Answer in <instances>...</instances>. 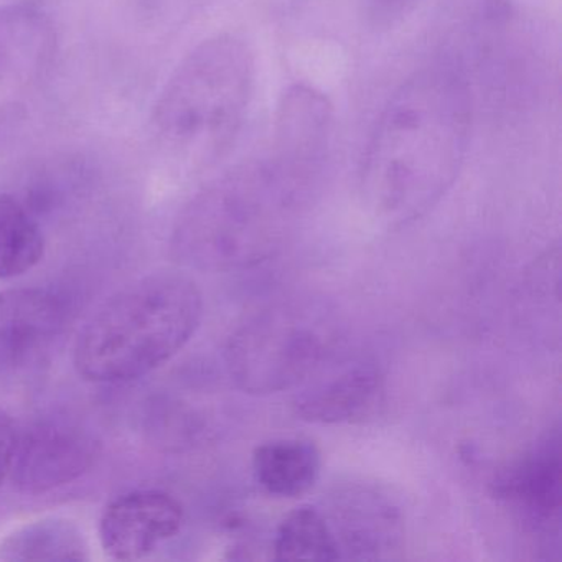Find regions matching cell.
I'll use <instances>...</instances> for the list:
<instances>
[{
  "label": "cell",
  "instance_id": "8",
  "mask_svg": "<svg viewBox=\"0 0 562 562\" xmlns=\"http://www.w3.org/2000/svg\"><path fill=\"white\" fill-rule=\"evenodd\" d=\"M68 314L67 301L50 289L0 292V383L22 380L48 360Z\"/></svg>",
  "mask_w": 562,
  "mask_h": 562
},
{
  "label": "cell",
  "instance_id": "10",
  "mask_svg": "<svg viewBox=\"0 0 562 562\" xmlns=\"http://www.w3.org/2000/svg\"><path fill=\"white\" fill-rule=\"evenodd\" d=\"M302 386L292 406L307 423H368L380 416L386 404L383 374L367 361L341 364L337 370H325V374L318 371Z\"/></svg>",
  "mask_w": 562,
  "mask_h": 562
},
{
  "label": "cell",
  "instance_id": "13",
  "mask_svg": "<svg viewBox=\"0 0 562 562\" xmlns=\"http://www.w3.org/2000/svg\"><path fill=\"white\" fill-rule=\"evenodd\" d=\"M322 456L312 440L288 437L268 440L252 453L256 482L269 495L297 498L321 476Z\"/></svg>",
  "mask_w": 562,
  "mask_h": 562
},
{
  "label": "cell",
  "instance_id": "6",
  "mask_svg": "<svg viewBox=\"0 0 562 562\" xmlns=\"http://www.w3.org/2000/svg\"><path fill=\"white\" fill-rule=\"evenodd\" d=\"M334 126V106L327 97L308 85H294L279 101L268 157L282 172L321 192Z\"/></svg>",
  "mask_w": 562,
  "mask_h": 562
},
{
  "label": "cell",
  "instance_id": "11",
  "mask_svg": "<svg viewBox=\"0 0 562 562\" xmlns=\"http://www.w3.org/2000/svg\"><path fill=\"white\" fill-rule=\"evenodd\" d=\"M331 521L338 548L348 551V558H386L401 538L400 515L393 503L367 488H351L335 496Z\"/></svg>",
  "mask_w": 562,
  "mask_h": 562
},
{
  "label": "cell",
  "instance_id": "3",
  "mask_svg": "<svg viewBox=\"0 0 562 562\" xmlns=\"http://www.w3.org/2000/svg\"><path fill=\"white\" fill-rule=\"evenodd\" d=\"M202 314V292L189 276H144L88 318L75 340V368L91 383L139 380L189 344Z\"/></svg>",
  "mask_w": 562,
  "mask_h": 562
},
{
  "label": "cell",
  "instance_id": "7",
  "mask_svg": "<svg viewBox=\"0 0 562 562\" xmlns=\"http://www.w3.org/2000/svg\"><path fill=\"white\" fill-rule=\"evenodd\" d=\"M100 442L70 417H45L18 437L11 476L25 495H44L90 472Z\"/></svg>",
  "mask_w": 562,
  "mask_h": 562
},
{
  "label": "cell",
  "instance_id": "5",
  "mask_svg": "<svg viewBox=\"0 0 562 562\" xmlns=\"http://www.w3.org/2000/svg\"><path fill=\"white\" fill-rule=\"evenodd\" d=\"M340 335L337 312L324 299H282L235 328L226 344V368L245 393H281L324 370L337 353Z\"/></svg>",
  "mask_w": 562,
  "mask_h": 562
},
{
  "label": "cell",
  "instance_id": "12",
  "mask_svg": "<svg viewBox=\"0 0 562 562\" xmlns=\"http://www.w3.org/2000/svg\"><path fill=\"white\" fill-rule=\"evenodd\" d=\"M499 498L512 503L531 522L558 521L561 509V450L558 432L502 473L495 483Z\"/></svg>",
  "mask_w": 562,
  "mask_h": 562
},
{
  "label": "cell",
  "instance_id": "16",
  "mask_svg": "<svg viewBox=\"0 0 562 562\" xmlns=\"http://www.w3.org/2000/svg\"><path fill=\"white\" fill-rule=\"evenodd\" d=\"M278 561H337L340 548L331 531L327 516L311 505L292 509L274 539Z\"/></svg>",
  "mask_w": 562,
  "mask_h": 562
},
{
  "label": "cell",
  "instance_id": "2",
  "mask_svg": "<svg viewBox=\"0 0 562 562\" xmlns=\"http://www.w3.org/2000/svg\"><path fill=\"white\" fill-rule=\"evenodd\" d=\"M317 195L268 156L239 164L190 200L173 228V251L200 271L255 268L284 251Z\"/></svg>",
  "mask_w": 562,
  "mask_h": 562
},
{
  "label": "cell",
  "instance_id": "15",
  "mask_svg": "<svg viewBox=\"0 0 562 562\" xmlns=\"http://www.w3.org/2000/svg\"><path fill=\"white\" fill-rule=\"evenodd\" d=\"M45 255V236L18 196L0 195V279L27 274Z\"/></svg>",
  "mask_w": 562,
  "mask_h": 562
},
{
  "label": "cell",
  "instance_id": "4",
  "mask_svg": "<svg viewBox=\"0 0 562 562\" xmlns=\"http://www.w3.org/2000/svg\"><path fill=\"white\" fill-rule=\"evenodd\" d=\"M255 77L251 50L233 35L209 38L187 55L154 113L164 154L192 167L225 157L245 126Z\"/></svg>",
  "mask_w": 562,
  "mask_h": 562
},
{
  "label": "cell",
  "instance_id": "1",
  "mask_svg": "<svg viewBox=\"0 0 562 562\" xmlns=\"http://www.w3.org/2000/svg\"><path fill=\"white\" fill-rule=\"evenodd\" d=\"M472 97L460 68L434 61L391 94L361 157L364 209L387 226L429 213L452 189L469 150Z\"/></svg>",
  "mask_w": 562,
  "mask_h": 562
},
{
  "label": "cell",
  "instance_id": "9",
  "mask_svg": "<svg viewBox=\"0 0 562 562\" xmlns=\"http://www.w3.org/2000/svg\"><path fill=\"white\" fill-rule=\"evenodd\" d=\"M183 508L160 490L124 493L100 519V542L116 561H137L156 551L182 528Z\"/></svg>",
  "mask_w": 562,
  "mask_h": 562
},
{
  "label": "cell",
  "instance_id": "14",
  "mask_svg": "<svg viewBox=\"0 0 562 562\" xmlns=\"http://www.w3.org/2000/svg\"><path fill=\"white\" fill-rule=\"evenodd\" d=\"M8 561H87V539L77 522L44 518L15 529L0 544Z\"/></svg>",
  "mask_w": 562,
  "mask_h": 562
},
{
  "label": "cell",
  "instance_id": "18",
  "mask_svg": "<svg viewBox=\"0 0 562 562\" xmlns=\"http://www.w3.org/2000/svg\"><path fill=\"white\" fill-rule=\"evenodd\" d=\"M374 4L380 5L381 9H391V11H400L406 5L414 4L416 0H373Z\"/></svg>",
  "mask_w": 562,
  "mask_h": 562
},
{
  "label": "cell",
  "instance_id": "17",
  "mask_svg": "<svg viewBox=\"0 0 562 562\" xmlns=\"http://www.w3.org/2000/svg\"><path fill=\"white\" fill-rule=\"evenodd\" d=\"M15 447H18V432L14 424L5 414L0 413V485L11 475Z\"/></svg>",
  "mask_w": 562,
  "mask_h": 562
}]
</instances>
